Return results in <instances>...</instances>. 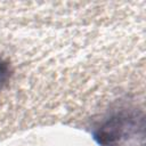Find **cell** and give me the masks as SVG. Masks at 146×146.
Returning a JSON list of instances; mask_svg holds the SVG:
<instances>
[{"label": "cell", "mask_w": 146, "mask_h": 146, "mask_svg": "<svg viewBox=\"0 0 146 146\" xmlns=\"http://www.w3.org/2000/svg\"><path fill=\"white\" fill-rule=\"evenodd\" d=\"M144 119L136 111L121 110L104 120L95 130V139L102 146H121L143 131Z\"/></svg>", "instance_id": "6da1fadb"}, {"label": "cell", "mask_w": 146, "mask_h": 146, "mask_svg": "<svg viewBox=\"0 0 146 146\" xmlns=\"http://www.w3.org/2000/svg\"><path fill=\"white\" fill-rule=\"evenodd\" d=\"M9 76V68L8 65L0 58V89L3 87V84L7 82V79Z\"/></svg>", "instance_id": "7a4b0ae2"}]
</instances>
